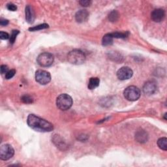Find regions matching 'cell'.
<instances>
[{"mask_svg": "<svg viewBox=\"0 0 167 167\" xmlns=\"http://www.w3.org/2000/svg\"><path fill=\"white\" fill-rule=\"evenodd\" d=\"M27 125L33 130L39 132H50L54 129L51 123L39 118L34 114H30L27 119Z\"/></svg>", "mask_w": 167, "mask_h": 167, "instance_id": "obj_1", "label": "cell"}, {"mask_svg": "<svg viewBox=\"0 0 167 167\" xmlns=\"http://www.w3.org/2000/svg\"><path fill=\"white\" fill-rule=\"evenodd\" d=\"M68 61L73 65H81L85 61L86 55L80 50H73L71 51L67 55Z\"/></svg>", "mask_w": 167, "mask_h": 167, "instance_id": "obj_2", "label": "cell"}, {"mask_svg": "<svg viewBox=\"0 0 167 167\" xmlns=\"http://www.w3.org/2000/svg\"><path fill=\"white\" fill-rule=\"evenodd\" d=\"M73 102L72 97L66 93L59 95L56 99V105L61 110H69L72 106Z\"/></svg>", "mask_w": 167, "mask_h": 167, "instance_id": "obj_3", "label": "cell"}, {"mask_svg": "<svg viewBox=\"0 0 167 167\" xmlns=\"http://www.w3.org/2000/svg\"><path fill=\"white\" fill-rule=\"evenodd\" d=\"M124 97L129 101H137L140 97V90L134 86L127 87L124 91Z\"/></svg>", "mask_w": 167, "mask_h": 167, "instance_id": "obj_4", "label": "cell"}, {"mask_svg": "<svg viewBox=\"0 0 167 167\" xmlns=\"http://www.w3.org/2000/svg\"><path fill=\"white\" fill-rule=\"evenodd\" d=\"M54 58L53 55L49 52H44L39 55L37 59L38 64L43 67H50L54 62Z\"/></svg>", "mask_w": 167, "mask_h": 167, "instance_id": "obj_5", "label": "cell"}, {"mask_svg": "<svg viewBox=\"0 0 167 167\" xmlns=\"http://www.w3.org/2000/svg\"><path fill=\"white\" fill-rule=\"evenodd\" d=\"M14 154V150L9 144L2 145L0 148V159L3 161H7L13 157Z\"/></svg>", "mask_w": 167, "mask_h": 167, "instance_id": "obj_6", "label": "cell"}, {"mask_svg": "<svg viewBox=\"0 0 167 167\" xmlns=\"http://www.w3.org/2000/svg\"><path fill=\"white\" fill-rule=\"evenodd\" d=\"M35 80L41 85H46L51 80L50 74L44 70H38L35 73Z\"/></svg>", "mask_w": 167, "mask_h": 167, "instance_id": "obj_7", "label": "cell"}, {"mask_svg": "<svg viewBox=\"0 0 167 167\" xmlns=\"http://www.w3.org/2000/svg\"><path fill=\"white\" fill-rule=\"evenodd\" d=\"M133 71L129 67H123L118 71L117 77L120 80H125L132 77Z\"/></svg>", "mask_w": 167, "mask_h": 167, "instance_id": "obj_8", "label": "cell"}, {"mask_svg": "<svg viewBox=\"0 0 167 167\" xmlns=\"http://www.w3.org/2000/svg\"><path fill=\"white\" fill-rule=\"evenodd\" d=\"M157 88V83L153 80H150L145 83L144 87H143V91L146 95H150L156 92Z\"/></svg>", "mask_w": 167, "mask_h": 167, "instance_id": "obj_9", "label": "cell"}, {"mask_svg": "<svg viewBox=\"0 0 167 167\" xmlns=\"http://www.w3.org/2000/svg\"><path fill=\"white\" fill-rule=\"evenodd\" d=\"M165 13L162 9H155L151 14V18L155 22H160L163 20L165 18Z\"/></svg>", "mask_w": 167, "mask_h": 167, "instance_id": "obj_10", "label": "cell"}, {"mask_svg": "<svg viewBox=\"0 0 167 167\" xmlns=\"http://www.w3.org/2000/svg\"><path fill=\"white\" fill-rule=\"evenodd\" d=\"M25 14H26V20L27 23L33 24L35 21V11L31 5H27L25 9Z\"/></svg>", "mask_w": 167, "mask_h": 167, "instance_id": "obj_11", "label": "cell"}, {"mask_svg": "<svg viewBox=\"0 0 167 167\" xmlns=\"http://www.w3.org/2000/svg\"><path fill=\"white\" fill-rule=\"evenodd\" d=\"M89 17V13L86 10L78 11L75 14V19L78 23H83L86 22Z\"/></svg>", "mask_w": 167, "mask_h": 167, "instance_id": "obj_12", "label": "cell"}, {"mask_svg": "<svg viewBox=\"0 0 167 167\" xmlns=\"http://www.w3.org/2000/svg\"><path fill=\"white\" fill-rule=\"evenodd\" d=\"M135 139L139 143H145L148 140V134L144 130H138L135 134Z\"/></svg>", "mask_w": 167, "mask_h": 167, "instance_id": "obj_13", "label": "cell"}, {"mask_svg": "<svg viewBox=\"0 0 167 167\" xmlns=\"http://www.w3.org/2000/svg\"><path fill=\"white\" fill-rule=\"evenodd\" d=\"M100 80L97 77H92L90 79L88 83V88L90 90H94L99 86Z\"/></svg>", "mask_w": 167, "mask_h": 167, "instance_id": "obj_14", "label": "cell"}, {"mask_svg": "<svg viewBox=\"0 0 167 167\" xmlns=\"http://www.w3.org/2000/svg\"><path fill=\"white\" fill-rule=\"evenodd\" d=\"M113 37L111 33H108L104 35L102 37V44L103 46H109L113 43Z\"/></svg>", "mask_w": 167, "mask_h": 167, "instance_id": "obj_15", "label": "cell"}, {"mask_svg": "<svg viewBox=\"0 0 167 167\" xmlns=\"http://www.w3.org/2000/svg\"><path fill=\"white\" fill-rule=\"evenodd\" d=\"M157 145L159 148L162 150H167V138L166 137L161 138L157 141Z\"/></svg>", "mask_w": 167, "mask_h": 167, "instance_id": "obj_16", "label": "cell"}, {"mask_svg": "<svg viewBox=\"0 0 167 167\" xmlns=\"http://www.w3.org/2000/svg\"><path fill=\"white\" fill-rule=\"evenodd\" d=\"M119 18V14L116 11H112L109 15V19L110 22H116Z\"/></svg>", "mask_w": 167, "mask_h": 167, "instance_id": "obj_17", "label": "cell"}, {"mask_svg": "<svg viewBox=\"0 0 167 167\" xmlns=\"http://www.w3.org/2000/svg\"><path fill=\"white\" fill-rule=\"evenodd\" d=\"M111 34H112L113 38H117V39H124V38H126L129 35L128 32H125V33L115 32Z\"/></svg>", "mask_w": 167, "mask_h": 167, "instance_id": "obj_18", "label": "cell"}, {"mask_svg": "<svg viewBox=\"0 0 167 167\" xmlns=\"http://www.w3.org/2000/svg\"><path fill=\"white\" fill-rule=\"evenodd\" d=\"M48 27H49V25L46 24H43L34 26L33 27H30L29 30L31 31H38V30H41L43 29H46V28H48Z\"/></svg>", "mask_w": 167, "mask_h": 167, "instance_id": "obj_19", "label": "cell"}, {"mask_svg": "<svg viewBox=\"0 0 167 167\" xmlns=\"http://www.w3.org/2000/svg\"><path fill=\"white\" fill-rule=\"evenodd\" d=\"M55 138L54 139V142L56 144L58 147H65V143H63L62 139L59 137L58 135H55Z\"/></svg>", "mask_w": 167, "mask_h": 167, "instance_id": "obj_20", "label": "cell"}, {"mask_svg": "<svg viewBox=\"0 0 167 167\" xmlns=\"http://www.w3.org/2000/svg\"><path fill=\"white\" fill-rule=\"evenodd\" d=\"M19 33V31L18 30H13V32H12L11 37H10V43L11 44H13L17 39V36L18 34Z\"/></svg>", "mask_w": 167, "mask_h": 167, "instance_id": "obj_21", "label": "cell"}, {"mask_svg": "<svg viewBox=\"0 0 167 167\" xmlns=\"http://www.w3.org/2000/svg\"><path fill=\"white\" fill-rule=\"evenodd\" d=\"M21 100L23 102L26 103V104H30V103H32L33 102V99L31 97H30L29 95H24V96L22 97Z\"/></svg>", "mask_w": 167, "mask_h": 167, "instance_id": "obj_22", "label": "cell"}, {"mask_svg": "<svg viewBox=\"0 0 167 167\" xmlns=\"http://www.w3.org/2000/svg\"><path fill=\"white\" fill-rule=\"evenodd\" d=\"M16 74V71L14 69H11L8 71V72L5 74V78L7 80H9L13 78Z\"/></svg>", "mask_w": 167, "mask_h": 167, "instance_id": "obj_23", "label": "cell"}, {"mask_svg": "<svg viewBox=\"0 0 167 167\" xmlns=\"http://www.w3.org/2000/svg\"><path fill=\"white\" fill-rule=\"evenodd\" d=\"M79 3H80L82 7H89L91 5V2L89 1V0H82V1L79 2Z\"/></svg>", "mask_w": 167, "mask_h": 167, "instance_id": "obj_24", "label": "cell"}, {"mask_svg": "<svg viewBox=\"0 0 167 167\" xmlns=\"http://www.w3.org/2000/svg\"><path fill=\"white\" fill-rule=\"evenodd\" d=\"M7 8L8 10L11 11H16L17 10V7L13 3H8L7 5Z\"/></svg>", "mask_w": 167, "mask_h": 167, "instance_id": "obj_25", "label": "cell"}, {"mask_svg": "<svg viewBox=\"0 0 167 167\" xmlns=\"http://www.w3.org/2000/svg\"><path fill=\"white\" fill-rule=\"evenodd\" d=\"M0 38H1V39H3V40H6V39H8L9 38V35L6 32L1 31V32H0Z\"/></svg>", "mask_w": 167, "mask_h": 167, "instance_id": "obj_26", "label": "cell"}, {"mask_svg": "<svg viewBox=\"0 0 167 167\" xmlns=\"http://www.w3.org/2000/svg\"><path fill=\"white\" fill-rule=\"evenodd\" d=\"M0 69H1V73L2 74H6L8 71H9V68H8V67L5 65H3L1 66V68H0Z\"/></svg>", "mask_w": 167, "mask_h": 167, "instance_id": "obj_27", "label": "cell"}, {"mask_svg": "<svg viewBox=\"0 0 167 167\" xmlns=\"http://www.w3.org/2000/svg\"><path fill=\"white\" fill-rule=\"evenodd\" d=\"M8 24H9V21L7 20H5V19H1V20H0V24L3 26H7Z\"/></svg>", "mask_w": 167, "mask_h": 167, "instance_id": "obj_28", "label": "cell"}, {"mask_svg": "<svg viewBox=\"0 0 167 167\" xmlns=\"http://www.w3.org/2000/svg\"><path fill=\"white\" fill-rule=\"evenodd\" d=\"M166 113H165V120H166Z\"/></svg>", "mask_w": 167, "mask_h": 167, "instance_id": "obj_29", "label": "cell"}]
</instances>
